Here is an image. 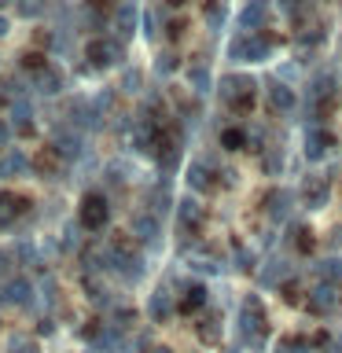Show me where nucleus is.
<instances>
[{
    "label": "nucleus",
    "instance_id": "obj_1",
    "mask_svg": "<svg viewBox=\"0 0 342 353\" xmlns=\"http://www.w3.org/2000/svg\"><path fill=\"white\" fill-rule=\"evenodd\" d=\"M77 221H81V228H88V232H103V228H107V221H110V206H107V199L99 195V192H88V195L81 199Z\"/></svg>",
    "mask_w": 342,
    "mask_h": 353
},
{
    "label": "nucleus",
    "instance_id": "obj_2",
    "mask_svg": "<svg viewBox=\"0 0 342 353\" xmlns=\"http://www.w3.org/2000/svg\"><path fill=\"white\" fill-rule=\"evenodd\" d=\"M221 99H225V107L243 114V110L254 107V81L250 77H225L221 81Z\"/></svg>",
    "mask_w": 342,
    "mask_h": 353
},
{
    "label": "nucleus",
    "instance_id": "obj_3",
    "mask_svg": "<svg viewBox=\"0 0 342 353\" xmlns=\"http://www.w3.org/2000/svg\"><path fill=\"white\" fill-rule=\"evenodd\" d=\"M33 283L26 276H15V280H8L0 287V305H33Z\"/></svg>",
    "mask_w": 342,
    "mask_h": 353
},
{
    "label": "nucleus",
    "instance_id": "obj_4",
    "mask_svg": "<svg viewBox=\"0 0 342 353\" xmlns=\"http://www.w3.org/2000/svg\"><path fill=\"white\" fill-rule=\"evenodd\" d=\"M85 55H88V66H96V70H107L110 63L121 59V44H114V41H92Z\"/></svg>",
    "mask_w": 342,
    "mask_h": 353
},
{
    "label": "nucleus",
    "instance_id": "obj_5",
    "mask_svg": "<svg viewBox=\"0 0 342 353\" xmlns=\"http://www.w3.org/2000/svg\"><path fill=\"white\" fill-rule=\"evenodd\" d=\"M30 210V199H22L15 192H0V228L15 225V221Z\"/></svg>",
    "mask_w": 342,
    "mask_h": 353
},
{
    "label": "nucleus",
    "instance_id": "obj_6",
    "mask_svg": "<svg viewBox=\"0 0 342 353\" xmlns=\"http://www.w3.org/2000/svg\"><path fill=\"white\" fill-rule=\"evenodd\" d=\"M48 151L55 154V159H77V154H81V137L70 132V129H55Z\"/></svg>",
    "mask_w": 342,
    "mask_h": 353
},
{
    "label": "nucleus",
    "instance_id": "obj_7",
    "mask_svg": "<svg viewBox=\"0 0 342 353\" xmlns=\"http://www.w3.org/2000/svg\"><path fill=\"white\" fill-rule=\"evenodd\" d=\"M30 81H33V88H37L41 96H55V92L63 88V74L48 63V66H41L37 74H30Z\"/></svg>",
    "mask_w": 342,
    "mask_h": 353
},
{
    "label": "nucleus",
    "instance_id": "obj_8",
    "mask_svg": "<svg viewBox=\"0 0 342 353\" xmlns=\"http://www.w3.org/2000/svg\"><path fill=\"white\" fill-rule=\"evenodd\" d=\"M232 55H247L250 63H258V59L269 55V44H265L258 33H250V37H239L236 44H232Z\"/></svg>",
    "mask_w": 342,
    "mask_h": 353
},
{
    "label": "nucleus",
    "instance_id": "obj_9",
    "mask_svg": "<svg viewBox=\"0 0 342 353\" xmlns=\"http://www.w3.org/2000/svg\"><path fill=\"white\" fill-rule=\"evenodd\" d=\"M177 217H181V225L188 232H199V225H203V206L195 199H184V203H177Z\"/></svg>",
    "mask_w": 342,
    "mask_h": 353
},
{
    "label": "nucleus",
    "instance_id": "obj_10",
    "mask_svg": "<svg viewBox=\"0 0 342 353\" xmlns=\"http://www.w3.org/2000/svg\"><path fill=\"white\" fill-rule=\"evenodd\" d=\"M203 305H206V287L203 283H188L177 309H181V313H195V309H203Z\"/></svg>",
    "mask_w": 342,
    "mask_h": 353
},
{
    "label": "nucleus",
    "instance_id": "obj_11",
    "mask_svg": "<svg viewBox=\"0 0 342 353\" xmlns=\"http://www.w3.org/2000/svg\"><path fill=\"white\" fill-rule=\"evenodd\" d=\"M11 129L15 132H30L33 129V107L26 103V99H15V103H11Z\"/></svg>",
    "mask_w": 342,
    "mask_h": 353
},
{
    "label": "nucleus",
    "instance_id": "obj_12",
    "mask_svg": "<svg viewBox=\"0 0 342 353\" xmlns=\"http://www.w3.org/2000/svg\"><path fill=\"white\" fill-rule=\"evenodd\" d=\"M148 313H151V320H159V324H162V320L173 313V305H170V291H165V287H159V291L151 294V305H148Z\"/></svg>",
    "mask_w": 342,
    "mask_h": 353
},
{
    "label": "nucleus",
    "instance_id": "obj_13",
    "mask_svg": "<svg viewBox=\"0 0 342 353\" xmlns=\"http://www.w3.org/2000/svg\"><path fill=\"white\" fill-rule=\"evenodd\" d=\"M22 170H30L26 154H19V151L0 154V176H15V173H22Z\"/></svg>",
    "mask_w": 342,
    "mask_h": 353
},
{
    "label": "nucleus",
    "instance_id": "obj_14",
    "mask_svg": "<svg viewBox=\"0 0 342 353\" xmlns=\"http://www.w3.org/2000/svg\"><path fill=\"white\" fill-rule=\"evenodd\" d=\"M331 302H339V294L331 298V283L316 287V291L309 294V309H313V313H328V309H331Z\"/></svg>",
    "mask_w": 342,
    "mask_h": 353
},
{
    "label": "nucleus",
    "instance_id": "obj_15",
    "mask_svg": "<svg viewBox=\"0 0 342 353\" xmlns=\"http://www.w3.org/2000/svg\"><path fill=\"white\" fill-rule=\"evenodd\" d=\"M305 203L313 206V210L324 206V203H328V184L316 181V176H313V181H305Z\"/></svg>",
    "mask_w": 342,
    "mask_h": 353
},
{
    "label": "nucleus",
    "instance_id": "obj_16",
    "mask_svg": "<svg viewBox=\"0 0 342 353\" xmlns=\"http://www.w3.org/2000/svg\"><path fill=\"white\" fill-rule=\"evenodd\" d=\"M188 184H192L195 192H206V188H214V181H210V173H206L203 162H192V170H188Z\"/></svg>",
    "mask_w": 342,
    "mask_h": 353
},
{
    "label": "nucleus",
    "instance_id": "obj_17",
    "mask_svg": "<svg viewBox=\"0 0 342 353\" xmlns=\"http://www.w3.org/2000/svg\"><path fill=\"white\" fill-rule=\"evenodd\" d=\"M132 232H137V239H154V236H159V221L140 214L137 221H132Z\"/></svg>",
    "mask_w": 342,
    "mask_h": 353
},
{
    "label": "nucleus",
    "instance_id": "obj_18",
    "mask_svg": "<svg viewBox=\"0 0 342 353\" xmlns=\"http://www.w3.org/2000/svg\"><path fill=\"white\" fill-rule=\"evenodd\" d=\"M328 148H331V137H328V132H313V137L305 140V154H313V159H320Z\"/></svg>",
    "mask_w": 342,
    "mask_h": 353
},
{
    "label": "nucleus",
    "instance_id": "obj_19",
    "mask_svg": "<svg viewBox=\"0 0 342 353\" xmlns=\"http://www.w3.org/2000/svg\"><path fill=\"white\" fill-rule=\"evenodd\" d=\"M8 353H37V342L30 335H11L8 339Z\"/></svg>",
    "mask_w": 342,
    "mask_h": 353
},
{
    "label": "nucleus",
    "instance_id": "obj_20",
    "mask_svg": "<svg viewBox=\"0 0 342 353\" xmlns=\"http://www.w3.org/2000/svg\"><path fill=\"white\" fill-rule=\"evenodd\" d=\"M217 324H221V316H206L203 324H199V339H203V342H217V335H221Z\"/></svg>",
    "mask_w": 342,
    "mask_h": 353
},
{
    "label": "nucleus",
    "instance_id": "obj_21",
    "mask_svg": "<svg viewBox=\"0 0 342 353\" xmlns=\"http://www.w3.org/2000/svg\"><path fill=\"white\" fill-rule=\"evenodd\" d=\"M15 8H19L22 19H37L44 11V0H15Z\"/></svg>",
    "mask_w": 342,
    "mask_h": 353
},
{
    "label": "nucleus",
    "instance_id": "obj_22",
    "mask_svg": "<svg viewBox=\"0 0 342 353\" xmlns=\"http://www.w3.org/2000/svg\"><path fill=\"white\" fill-rule=\"evenodd\" d=\"M221 143H225L228 151H239L243 143H247V137H243L239 129H225V132H221Z\"/></svg>",
    "mask_w": 342,
    "mask_h": 353
},
{
    "label": "nucleus",
    "instance_id": "obj_23",
    "mask_svg": "<svg viewBox=\"0 0 342 353\" xmlns=\"http://www.w3.org/2000/svg\"><path fill=\"white\" fill-rule=\"evenodd\" d=\"M280 353H309V342L287 335V339H280Z\"/></svg>",
    "mask_w": 342,
    "mask_h": 353
},
{
    "label": "nucleus",
    "instance_id": "obj_24",
    "mask_svg": "<svg viewBox=\"0 0 342 353\" xmlns=\"http://www.w3.org/2000/svg\"><path fill=\"white\" fill-rule=\"evenodd\" d=\"M132 22H137V15H132V8L125 4L118 11V26H121V33H132Z\"/></svg>",
    "mask_w": 342,
    "mask_h": 353
},
{
    "label": "nucleus",
    "instance_id": "obj_25",
    "mask_svg": "<svg viewBox=\"0 0 342 353\" xmlns=\"http://www.w3.org/2000/svg\"><path fill=\"white\" fill-rule=\"evenodd\" d=\"M272 103H276V107H291L294 99H291V92H287L283 85H276V88H272Z\"/></svg>",
    "mask_w": 342,
    "mask_h": 353
},
{
    "label": "nucleus",
    "instance_id": "obj_26",
    "mask_svg": "<svg viewBox=\"0 0 342 353\" xmlns=\"http://www.w3.org/2000/svg\"><path fill=\"white\" fill-rule=\"evenodd\" d=\"M192 81L199 85V92H206V85H210V77H206V70H203V66H195V70H192Z\"/></svg>",
    "mask_w": 342,
    "mask_h": 353
},
{
    "label": "nucleus",
    "instance_id": "obj_27",
    "mask_svg": "<svg viewBox=\"0 0 342 353\" xmlns=\"http://www.w3.org/2000/svg\"><path fill=\"white\" fill-rule=\"evenodd\" d=\"M11 132H15V129H11L8 121H0V148H4V143L11 140Z\"/></svg>",
    "mask_w": 342,
    "mask_h": 353
},
{
    "label": "nucleus",
    "instance_id": "obj_28",
    "mask_svg": "<svg viewBox=\"0 0 342 353\" xmlns=\"http://www.w3.org/2000/svg\"><path fill=\"white\" fill-rule=\"evenodd\" d=\"M8 269H11V258H8L4 250H0V276H8Z\"/></svg>",
    "mask_w": 342,
    "mask_h": 353
},
{
    "label": "nucleus",
    "instance_id": "obj_29",
    "mask_svg": "<svg viewBox=\"0 0 342 353\" xmlns=\"http://www.w3.org/2000/svg\"><path fill=\"white\" fill-rule=\"evenodd\" d=\"M4 33H8V19H0V37H4Z\"/></svg>",
    "mask_w": 342,
    "mask_h": 353
},
{
    "label": "nucleus",
    "instance_id": "obj_30",
    "mask_svg": "<svg viewBox=\"0 0 342 353\" xmlns=\"http://www.w3.org/2000/svg\"><path fill=\"white\" fill-rule=\"evenodd\" d=\"M328 353H342V346H331V350H328Z\"/></svg>",
    "mask_w": 342,
    "mask_h": 353
},
{
    "label": "nucleus",
    "instance_id": "obj_31",
    "mask_svg": "<svg viewBox=\"0 0 342 353\" xmlns=\"http://www.w3.org/2000/svg\"><path fill=\"white\" fill-rule=\"evenodd\" d=\"M0 103H8V92H0Z\"/></svg>",
    "mask_w": 342,
    "mask_h": 353
},
{
    "label": "nucleus",
    "instance_id": "obj_32",
    "mask_svg": "<svg viewBox=\"0 0 342 353\" xmlns=\"http://www.w3.org/2000/svg\"><path fill=\"white\" fill-rule=\"evenodd\" d=\"M154 353H170V350H165V346H162V350H154Z\"/></svg>",
    "mask_w": 342,
    "mask_h": 353
},
{
    "label": "nucleus",
    "instance_id": "obj_33",
    "mask_svg": "<svg viewBox=\"0 0 342 353\" xmlns=\"http://www.w3.org/2000/svg\"><path fill=\"white\" fill-rule=\"evenodd\" d=\"M4 4H8V0H0V8H4Z\"/></svg>",
    "mask_w": 342,
    "mask_h": 353
}]
</instances>
